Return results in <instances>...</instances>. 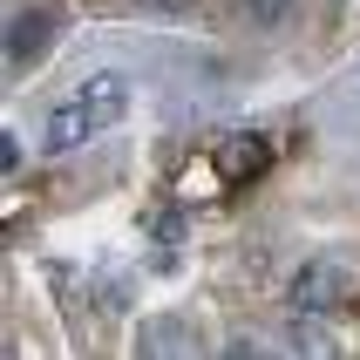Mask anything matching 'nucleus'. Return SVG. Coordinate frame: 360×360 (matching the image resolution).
<instances>
[{
  "mask_svg": "<svg viewBox=\"0 0 360 360\" xmlns=\"http://www.w3.org/2000/svg\"><path fill=\"white\" fill-rule=\"evenodd\" d=\"M265 163H272L265 136H231V143H224V177H245V184H252Z\"/></svg>",
  "mask_w": 360,
  "mask_h": 360,
  "instance_id": "obj_3",
  "label": "nucleus"
},
{
  "mask_svg": "<svg viewBox=\"0 0 360 360\" xmlns=\"http://www.w3.org/2000/svg\"><path fill=\"white\" fill-rule=\"evenodd\" d=\"M333 300V279H326V272H300V279H292V306H326Z\"/></svg>",
  "mask_w": 360,
  "mask_h": 360,
  "instance_id": "obj_4",
  "label": "nucleus"
},
{
  "mask_svg": "<svg viewBox=\"0 0 360 360\" xmlns=\"http://www.w3.org/2000/svg\"><path fill=\"white\" fill-rule=\"evenodd\" d=\"M285 7H292V0H245V14H252V20H265V27H272Z\"/></svg>",
  "mask_w": 360,
  "mask_h": 360,
  "instance_id": "obj_5",
  "label": "nucleus"
},
{
  "mask_svg": "<svg viewBox=\"0 0 360 360\" xmlns=\"http://www.w3.org/2000/svg\"><path fill=\"white\" fill-rule=\"evenodd\" d=\"M41 48H48V7H20V14L7 20V61L27 68Z\"/></svg>",
  "mask_w": 360,
  "mask_h": 360,
  "instance_id": "obj_2",
  "label": "nucleus"
},
{
  "mask_svg": "<svg viewBox=\"0 0 360 360\" xmlns=\"http://www.w3.org/2000/svg\"><path fill=\"white\" fill-rule=\"evenodd\" d=\"M136 7H150V14H191L198 0H136Z\"/></svg>",
  "mask_w": 360,
  "mask_h": 360,
  "instance_id": "obj_6",
  "label": "nucleus"
},
{
  "mask_svg": "<svg viewBox=\"0 0 360 360\" xmlns=\"http://www.w3.org/2000/svg\"><path fill=\"white\" fill-rule=\"evenodd\" d=\"M122 96H129V89H122V75H109V68H102V75H89L75 96H68L55 116H48L41 143H48L55 157H61V150H75V143H89L102 122H116V116H122Z\"/></svg>",
  "mask_w": 360,
  "mask_h": 360,
  "instance_id": "obj_1",
  "label": "nucleus"
},
{
  "mask_svg": "<svg viewBox=\"0 0 360 360\" xmlns=\"http://www.w3.org/2000/svg\"><path fill=\"white\" fill-rule=\"evenodd\" d=\"M354 313H360V300H354Z\"/></svg>",
  "mask_w": 360,
  "mask_h": 360,
  "instance_id": "obj_7",
  "label": "nucleus"
}]
</instances>
